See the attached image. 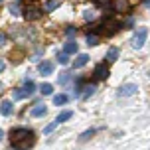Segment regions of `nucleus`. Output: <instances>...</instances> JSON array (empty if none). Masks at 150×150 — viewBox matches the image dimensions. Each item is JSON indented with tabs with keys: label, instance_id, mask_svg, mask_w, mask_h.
<instances>
[{
	"label": "nucleus",
	"instance_id": "17",
	"mask_svg": "<svg viewBox=\"0 0 150 150\" xmlns=\"http://www.w3.org/2000/svg\"><path fill=\"white\" fill-rule=\"evenodd\" d=\"M57 6H59V0H47L45 2V12H53Z\"/></svg>",
	"mask_w": 150,
	"mask_h": 150
},
{
	"label": "nucleus",
	"instance_id": "4",
	"mask_svg": "<svg viewBox=\"0 0 150 150\" xmlns=\"http://www.w3.org/2000/svg\"><path fill=\"white\" fill-rule=\"evenodd\" d=\"M34 91H36V85H34V81H26V83H24V87H22V89H16L14 99L32 97V95H34Z\"/></svg>",
	"mask_w": 150,
	"mask_h": 150
},
{
	"label": "nucleus",
	"instance_id": "6",
	"mask_svg": "<svg viewBox=\"0 0 150 150\" xmlns=\"http://www.w3.org/2000/svg\"><path fill=\"white\" fill-rule=\"evenodd\" d=\"M136 91H138V87L134 83H127V85H122L119 89V97H132Z\"/></svg>",
	"mask_w": 150,
	"mask_h": 150
},
{
	"label": "nucleus",
	"instance_id": "19",
	"mask_svg": "<svg viewBox=\"0 0 150 150\" xmlns=\"http://www.w3.org/2000/svg\"><path fill=\"white\" fill-rule=\"evenodd\" d=\"M67 101H69L67 95H55V97H53V103H55V105H65Z\"/></svg>",
	"mask_w": 150,
	"mask_h": 150
},
{
	"label": "nucleus",
	"instance_id": "10",
	"mask_svg": "<svg viewBox=\"0 0 150 150\" xmlns=\"http://www.w3.org/2000/svg\"><path fill=\"white\" fill-rule=\"evenodd\" d=\"M95 91H97V87H95L93 83H89V85H85V87L81 89V99H89L91 95L95 93Z\"/></svg>",
	"mask_w": 150,
	"mask_h": 150
},
{
	"label": "nucleus",
	"instance_id": "16",
	"mask_svg": "<svg viewBox=\"0 0 150 150\" xmlns=\"http://www.w3.org/2000/svg\"><path fill=\"white\" fill-rule=\"evenodd\" d=\"M71 117H73V112L71 111H63V112H59V115H57V125H59V122H65V120H69L71 119Z\"/></svg>",
	"mask_w": 150,
	"mask_h": 150
},
{
	"label": "nucleus",
	"instance_id": "32",
	"mask_svg": "<svg viewBox=\"0 0 150 150\" xmlns=\"http://www.w3.org/2000/svg\"><path fill=\"white\" fill-rule=\"evenodd\" d=\"M144 2H146V4H150V0H144Z\"/></svg>",
	"mask_w": 150,
	"mask_h": 150
},
{
	"label": "nucleus",
	"instance_id": "1",
	"mask_svg": "<svg viewBox=\"0 0 150 150\" xmlns=\"http://www.w3.org/2000/svg\"><path fill=\"white\" fill-rule=\"evenodd\" d=\"M10 142H12V148L16 150H28L36 142V134L30 128H14L10 132Z\"/></svg>",
	"mask_w": 150,
	"mask_h": 150
},
{
	"label": "nucleus",
	"instance_id": "8",
	"mask_svg": "<svg viewBox=\"0 0 150 150\" xmlns=\"http://www.w3.org/2000/svg\"><path fill=\"white\" fill-rule=\"evenodd\" d=\"M38 69H40V73H42V75H52L53 73V63H52V61H42Z\"/></svg>",
	"mask_w": 150,
	"mask_h": 150
},
{
	"label": "nucleus",
	"instance_id": "11",
	"mask_svg": "<svg viewBox=\"0 0 150 150\" xmlns=\"http://www.w3.org/2000/svg\"><path fill=\"white\" fill-rule=\"evenodd\" d=\"M12 111H14V107H12V103H10V101H2V103H0V112H2L4 117L12 115Z\"/></svg>",
	"mask_w": 150,
	"mask_h": 150
},
{
	"label": "nucleus",
	"instance_id": "27",
	"mask_svg": "<svg viewBox=\"0 0 150 150\" xmlns=\"http://www.w3.org/2000/svg\"><path fill=\"white\" fill-rule=\"evenodd\" d=\"M95 2H97L99 6H109L111 4V0H95Z\"/></svg>",
	"mask_w": 150,
	"mask_h": 150
},
{
	"label": "nucleus",
	"instance_id": "12",
	"mask_svg": "<svg viewBox=\"0 0 150 150\" xmlns=\"http://www.w3.org/2000/svg\"><path fill=\"white\" fill-rule=\"evenodd\" d=\"M87 61H89V55H87V53H79V55L75 57V61H73V67H83Z\"/></svg>",
	"mask_w": 150,
	"mask_h": 150
},
{
	"label": "nucleus",
	"instance_id": "15",
	"mask_svg": "<svg viewBox=\"0 0 150 150\" xmlns=\"http://www.w3.org/2000/svg\"><path fill=\"white\" fill-rule=\"evenodd\" d=\"M117 57H119V50H117V47H109V52H107L105 59H107V61H115Z\"/></svg>",
	"mask_w": 150,
	"mask_h": 150
},
{
	"label": "nucleus",
	"instance_id": "2",
	"mask_svg": "<svg viewBox=\"0 0 150 150\" xmlns=\"http://www.w3.org/2000/svg\"><path fill=\"white\" fill-rule=\"evenodd\" d=\"M42 12H44V10H42V6H40L38 0H28V2L24 4V8H22V14H24V18H26L28 22L42 18Z\"/></svg>",
	"mask_w": 150,
	"mask_h": 150
},
{
	"label": "nucleus",
	"instance_id": "22",
	"mask_svg": "<svg viewBox=\"0 0 150 150\" xmlns=\"http://www.w3.org/2000/svg\"><path fill=\"white\" fill-rule=\"evenodd\" d=\"M97 42H99L97 34H89V36H87V44L89 45H97Z\"/></svg>",
	"mask_w": 150,
	"mask_h": 150
},
{
	"label": "nucleus",
	"instance_id": "13",
	"mask_svg": "<svg viewBox=\"0 0 150 150\" xmlns=\"http://www.w3.org/2000/svg\"><path fill=\"white\" fill-rule=\"evenodd\" d=\"M45 112H47L45 105H34V109H32V117H44Z\"/></svg>",
	"mask_w": 150,
	"mask_h": 150
},
{
	"label": "nucleus",
	"instance_id": "31",
	"mask_svg": "<svg viewBox=\"0 0 150 150\" xmlns=\"http://www.w3.org/2000/svg\"><path fill=\"white\" fill-rule=\"evenodd\" d=\"M2 134H4V132H2V128H0V138H2Z\"/></svg>",
	"mask_w": 150,
	"mask_h": 150
},
{
	"label": "nucleus",
	"instance_id": "7",
	"mask_svg": "<svg viewBox=\"0 0 150 150\" xmlns=\"http://www.w3.org/2000/svg\"><path fill=\"white\" fill-rule=\"evenodd\" d=\"M95 79H107L109 77V67H107L105 63H99L97 67H95Z\"/></svg>",
	"mask_w": 150,
	"mask_h": 150
},
{
	"label": "nucleus",
	"instance_id": "9",
	"mask_svg": "<svg viewBox=\"0 0 150 150\" xmlns=\"http://www.w3.org/2000/svg\"><path fill=\"white\" fill-rule=\"evenodd\" d=\"M115 10L117 12H128L130 10V4H128V0H115Z\"/></svg>",
	"mask_w": 150,
	"mask_h": 150
},
{
	"label": "nucleus",
	"instance_id": "29",
	"mask_svg": "<svg viewBox=\"0 0 150 150\" xmlns=\"http://www.w3.org/2000/svg\"><path fill=\"white\" fill-rule=\"evenodd\" d=\"M4 44H6V36L0 32V45H4Z\"/></svg>",
	"mask_w": 150,
	"mask_h": 150
},
{
	"label": "nucleus",
	"instance_id": "3",
	"mask_svg": "<svg viewBox=\"0 0 150 150\" xmlns=\"http://www.w3.org/2000/svg\"><path fill=\"white\" fill-rule=\"evenodd\" d=\"M119 28H120L119 20H115V18H107L101 26H97V32H103L105 36H115V34L119 32Z\"/></svg>",
	"mask_w": 150,
	"mask_h": 150
},
{
	"label": "nucleus",
	"instance_id": "20",
	"mask_svg": "<svg viewBox=\"0 0 150 150\" xmlns=\"http://www.w3.org/2000/svg\"><path fill=\"white\" fill-rule=\"evenodd\" d=\"M8 12H10L12 16H18V14H20V4H18V2H14V4H10V8H8Z\"/></svg>",
	"mask_w": 150,
	"mask_h": 150
},
{
	"label": "nucleus",
	"instance_id": "26",
	"mask_svg": "<svg viewBox=\"0 0 150 150\" xmlns=\"http://www.w3.org/2000/svg\"><path fill=\"white\" fill-rule=\"evenodd\" d=\"M83 16H85V20H93V18H95V14H93L91 10H85V12H83Z\"/></svg>",
	"mask_w": 150,
	"mask_h": 150
},
{
	"label": "nucleus",
	"instance_id": "28",
	"mask_svg": "<svg viewBox=\"0 0 150 150\" xmlns=\"http://www.w3.org/2000/svg\"><path fill=\"white\" fill-rule=\"evenodd\" d=\"M75 34H77V30H75L73 26H69L67 28V36H75Z\"/></svg>",
	"mask_w": 150,
	"mask_h": 150
},
{
	"label": "nucleus",
	"instance_id": "24",
	"mask_svg": "<svg viewBox=\"0 0 150 150\" xmlns=\"http://www.w3.org/2000/svg\"><path fill=\"white\" fill-rule=\"evenodd\" d=\"M57 61H59L61 65H67L69 63V57H67V53L63 52V53H59V55H57Z\"/></svg>",
	"mask_w": 150,
	"mask_h": 150
},
{
	"label": "nucleus",
	"instance_id": "14",
	"mask_svg": "<svg viewBox=\"0 0 150 150\" xmlns=\"http://www.w3.org/2000/svg\"><path fill=\"white\" fill-rule=\"evenodd\" d=\"M63 52L67 53V55H69V53H77V44H75L73 40H69L67 44L63 45Z\"/></svg>",
	"mask_w": 150,
	"mask_h": 150
},
{
	"label": "nucleus",
	"instance_id": "5",
	"mask_svg": "<svg viewBox=\"0 0 150 150\" xmlns=\"http://www.w3.org/2000/svg\"><path fill=\"white\" fill-rule=\"evenodd\" d=\"M146 36H148V30H146V28H138V30L134 32V36H132V47L140 50L144 45V42H146Z\"/></svg>",
	"mask_w": 150,
	"mask_h": 150
},
{
	"label": "nucleus",
	"instance_id": "30",
	"mask_svg": "<svg viewBox=\"0 0 150 150\" xmlns=\"http://www.w3.org/2000/svg\"><path fill=\"white\" fill-rule=\"evenodd\" d=\"M2 69H4V63H2V61H0V71H2Z\"/></svg>",
	"mask_w": 150,
	"mask_h": 150
},
{
	"label": "nucleus",
	"instance_id": "33",
	"mask_svg": "<svg viewBox=\"0 0 150 150\" xmlns=\"http://www.w3.org/2000/svg\"><path fill=\"white\" fill-rule=\"evenodd\" d=\"M0 4H2V0H0Z\"/></svg>",
	"mask_w": 150,
	"mask_h": 150
},
{
	"label": "nucleus",
	"instance_id": "23",
	"mask_svg": "<svg viewBox=\"0 0 150 150\" xmlns=\"http://www.w3.org/2000/svg\"><path fill=\"white\" fill-rule=\"evenodd\" d=\"M69 81H71V75L69 73H61L59 75V85H67Z\"/></svg>",
	"mask_w": 150,
	"mask_h": 150
},
{
	"label": "nucleus",
	"instance_id": "25",
	"mask_svg": "<svg viewBox=\"0 0 150 150\" xmlns=\"http://www.w3.org/2000/svg\"><path fill=\"white\" fill-rule=\"evenodd\" d=\"M55 127H57V120H53V122H50V125H47V127L44 128V132H45V134H50V132H52V130H53Z\"/></svg>",
	"mask_w": 150,
	"mask_h": 150
},
{
	"label": "nucleus",
	"instance_id": "18",
	"mask_svg": "<svg viewBox=\"0 0 150 150\" xmlns=\"http://www.w3.org/2000/svg\"><path fill=\"white\" fill-rule=\"evenodd\" d=\"M40 93H42V95H52V93H53V87L50 85V83H42V87H40Z\"/></svg>",
	"mask_w": 150,
	"mask_h": 150
},
{
	"label": "nucleus",
	"instance_id": "21",
	"mask_svg": "<svg viewBox=\"0 0 150 150\" xmlns=\"http://www.w3.org/2000/svg\"><path fill=\"white\" fill-rule=\"evenodd\" d=\"M93 134H95V130H93V128H87V130H85V132L79 136V140H89Z\"/></svg>",
	"mask_w": 150,
	"mask_h": 150
}]
</instances>
